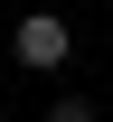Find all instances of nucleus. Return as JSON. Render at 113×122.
I'll use <instances>...</instances> for the list:
<instances>
[{
    "instance_id": "1",
    "label": "nucleus",
    "mask_w": 113,
    "mask_h": 122,
    "mask_svg": "<svg viewBox=\"0 0 113 122\" xmlns=\"http://www.w3.org/2000/svg\"><path fill=\"white\" fill-rule=\"evenodd\" d=\"M10 56L28 66V75H57V66L75 56V28H66L57 10H28V19H19V28H10Z\"/></svg>"
},
{
    "instance_id": "2",
    "label": "nucleus",
    "mask_w": 113,
    "mask_h": 122,
    "mask_svg": "<svg viewBox=\"0 0 113 122\" xmlns=\"http://www.w3.org/2000/svg\"><path fill=\"white\" fill-rule=\"evenodd\" d=\"M47 122H94V103H85V94H57V103H47Z\"/></svg>"
}]
</instances>
